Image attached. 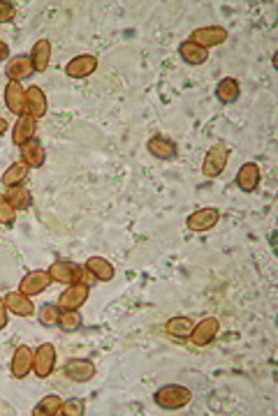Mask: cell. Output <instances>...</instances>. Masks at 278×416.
Listing matches in <instances>:
<instances>
[{
  "label": "cell",
  "mask_w": 278,
  "mask_h": 416,
  "mask_svg": "<svg viewBox=\"0 0 278 416\" xmlns=\"http://www.w3.org/2000/svg\"><path fill=\"white\" fill-rule=\"evenodd\" d=\"M51 282H58V285H77V282H82L84 278V266L74 262H54L51 266L47 269Z\"/></svg>",
  "instance_id": "cell-4"
},
{
  "label": "cell",
  "mask_w": 278,
  "mask_h": 416,
  "mask_svg": "<svg viewBox=\"0 0 278 416\" xmlns=\"http://www.w3.org/2000/svg\"><path fill=\"white\" fill-rule=\"evenodd\" d=\"M60 313H63V310H60L56 303H45L38 310V322L42 326H47V329H54V326H58Z\"/></svg>",
  "instance_id": "cell-29"
},
{
  "label": "cell",
  "mask_w": 278,
  "mask_h": 416,
  "mask_svg": "<svg viewBox=\"0 0 278 416\" xmlns=\"http://www.w3.org/2000/svg\"><path fill=\"white\" fill-rule=\"evenodd\" d=\"M193 326H195V320L179 315V317H172V320L165 324V331H167V335H172V338L186 340L190 335V331H193Z\"/></svg>",
  "instance_id": "cell-23"
},
{
  "label": "cell",
  "mask_w": 278,
  "mask_h": 416,
  "mask_svg": "<svg viewBox=\"0 0 278 416\" xmlns=\"http://www.w3.org/2000/svg\"><path fill=\"white\" fill-rule=\"evenodd\" d=\"M0 60H10V47L3 40H0Z\"/></svg>",
  "instance_id": "cell-35"
},
{
  "label": "cell",
  "mask_w": 278,
  "mask_h": 416,
  "mask_svg": "<svg viewBox=\"0 0 278 416\" xmlns=\"http://www.w3.org/2000/svg\"><path fill=\"white\" fill-rule=\"evenodd\" d=\"M89 291L91 287L89 285H84V282H77V285H67L63 294L58 296L56 300V305L63 310H79L86 300H89Z\"/></svg>",
  "instance_id": "cell-8"
},
{
  "label": "cell",
  "mask_w": 278,
  "mask_h": 416,
  "mask_svg": "<svg viewBox=\"0 0 278 416\" xmlns=\"http://www.w3.org/2000/svg\"><path fill=\"white\" fill-rule=\"evenodd\" d=\"M7 322H10V310L5 305V296H0V331L7 329Z\"/></svg>",
  "instance_id": "cell-34"
},
{
  "label": "cell",
  "mask_w": 278,
  "mask_h": 416,
  "mask_svg": "<svg viewBox=\"0 0 278 416\" xmlns=\"http://www.w3.org/2000/svg\"><path fill=\"white\" fill-rule=\"evenodd\" d=\"M86 414V405L82 398H67V400L60 403L58 416H84Z\"/></svg>",
  "instance_id": "cell-31"
},
{
  "label": "cell",
  "mask_w": 278,
  "mask_h": 416,
  "mask_svg": "<svg viewBox=\"0 0 278 416\" xmlns=\"http://www.w3.org/2000/svg\"><path fill=\"white\" fill-rule=\"evenodd\" d=\"M5 74L10 81H23V79H30L35 74V67L30 63V56H26V54H19V56H14L7 60V65H5Z\"/></svg>",
  "instance_id": "cell-15"
},
{
  "label": "cell",
  "mask_w": 278,
  "mask_h": 416,
  "mask_svg": "<svg viewBox=\"0 0 278 416\" xmlns=\"http://www.w3.org/2000/svg\"><path fill=\"white\" fill-rule=\"evenodd\" d=\"M5 107L16 118L26 113V88L19 81H7L5 86Z\"/></svg>",
  "instance_id": "cell-11"
},
{
  "label": "cell",
  "mask_w": 278,
  "mask_h": 416,
  "mask_svg": "<svg viewBox=\"0 0 278 416\" xmlns=\"http://www.w3.org/2000/svg\"><path fill=\"white\" fill-rule=\"evenodd\" d=\"M146 148H149V153L153 157H158V160H174L177 157V144L169 139V137H165V135H155L149 139V144H146Z\"/></svg>",
  "instance_id": "cell-18"
},
{
  "label": "cell",
  "mask_w": 278,
  "mask_h": 416,
  "mask_svg": "<svg viewBox=\"0 0 278 416\" xmlns=\"http://www.w3.org/2000/svg\"><path fill=\"white\" fill-rule=\"evenodd\" d=\"M16 16V7L12 3H0V23H10Z\"/></svg>",
  "instance_id": "cell-33"
},
{
  "label": "cell",
  "mask_w": 278,
  "mask_h": 416,
  "mask_svg": "<svg viewBox=\"0 0 278 416\" xmlns=\"http://www.w3.org/2000/svg\"><path fill=\"white\" fill-rule=\"evenodd\" d=\"M82 315H79V310H65V313H60V320H58V326L63 331L67 333H72V331H79L82 329Z\"/></svg>",
  "instance_id": "cell-30"
},
{
  "label": "cell",
  "mask_w": 278,
  "mask_h": 416,
  "mask_svg": "<svg viewBox=\"0 0 278 416\" xmlns=\"http://www.w3.org/2000/svg\"><path fill=\"white\" fill-rule=\"evenodd\" d=\"M239 93H241V86L234 77L223 79V81L216 86V97H218L223 104H232L239 97Z\"/></svg>",
  "instance_id": "cell-27"
},
{
  "label": "cell",
  "mask_w": 278,
  "mask_h": 416,
  "mask_svg": "<svg viewBox=\"0 0 278 416\" xmlns=\"http://www.w3.org/2000/svg\"><path fill=\"white\" fill-rule=\"evenodd\" d=\"M63 373L72 382L84 384V382H91L98 370H95V363L91 359H70L63 366Z\"/></svg>",
  "instance_id": "cell-9"
},
{
  "label": "cell",
  "mask_w": 278,
  "mask_h": 416,
  "mask_svg": "<svg viewBox=\"0 0 278 416\" xmlns=\"http://www.w3.org/2000/svg\"><path fill=\"white\" fill-rule=\"evenodd\" d=\"M28 172L30 169L23 162H12L3 174V188H19L28 179Z\"/></svg>",
  "instance_id": "cell-26"
},
{
  "label": "cell",
  "mask_w": 278,
  "mask_h": 416,
  "mask_svg": "<svg viewBox=\"0 0 278 416\" xmlns=\"http://www.w3.org/2000/svg\"><path fill=\"white\" fill-rule=\"evenodd\" d=\"M228 160H230V148L228 144H213L211 148L206 150L204 155V162H202V174L206 179H218V176L225 172V167H228Z\"/></svg>",
  "instance_id": "cell-2"
},
{
  "label": "cell",
  "mask_w": 278,
  "mask_h": 416,
  "mask_svg": "<svg viewBox=\"0 0 278 416\" xmlns=\"http://www.w3.org/2000/svg\"><path fill=\"white\" fill-rule=\"evenodd\" d=\"M155 405L162 410H184L193 403V391L181 384H165L155 391Z\"/></svg>",
  "instance_id": "cell-1"
},
{
  "label": "cell",
  "mask_w": 278,
  "mask_h": 416,
  "mask_svg": "<svg viewBox=\"0 0 278 416\" xmlns=\"http://www.w3.org/2000/svg\"><path fill=\"white\" fill-rule=\"evenodd\" d=\"M7 128H10V125H7V120H5L3 116H0V137L5 135V132H7Z\"/></svg>",
  "instance_id": "cell-36"
},
{
  "label": "cell",
  "mask_w": 278,
  "mask_h": 416,
  "mask_svg": "<svg viewBox=\"0 0 278 416\" xmlns=\"http://www.w3.org/2000/svg\"><path fill=\"white\" fill-rule=\"evenodd\" d=\"M35 132H38V123H35V118L28 116V113H23V116L16 118V125L12 132V144L21 148L23 144H28V141L38 139Z\"/></svg>",
  "instance_id": "cell-17"
},
{
  "label": "cell",
  "mask_w": 278,
  "mask_h": 416,
  "mask_svg": "<svg viewBox=\"0 0 278 416\" xmlns=\"http://www.w3.org/2000/svg\"><path fill=\"white\" fill-rule=\"evenodd\" d=\"M56 347L51 342L40 344L38 349L33 352V373L40 379H47L54 375L56 370Z\"/></svg>",
  "instance_id": "cell-3"
},
{
  "label": "cell",
  "mask_w": 278,
  "mask_h": 416,
  "mask_svg": "<svg viewBox=\"0 0 278 416\" xmlns=\"http://www.w3.org/2000/svg\"><path fill=\"white\" fill-rule=\"evenodd\" d=\"M179 56H181V60H186L188 65H202L204 60L208 58V51L202 49V47H197L195 42L186 40V42L179 44Z\"/></svg>",
  "instance_id": "cell-24"
},
{
  "label": "cell",
  "mask_w": 278,
  "mask_h": 416,
  "mask_svg": "<svg viewBox=\"0 0 278 416\" xmlns=\"http://www.w3.org/2000/svg\"><path fill=\"white\" fill-rule=\"evenodd\" d=\"M47 109H49V102H47L45 91H42L40 86H28V88H26V113L38 120V118L45 116Z\"/></svg>",
  "instance_id": "cell-13"
},
{
  "label": "cell",
  "mask_w": 278,
  "mask_h": 416,
  "mask_svg": "<svg viewBox=\"0 0 278 416\" xmlns=\"http://www.w3.org/2000/svg\"><path fill=\"white\" fill-rule=\"evenodd\" d=\"M5 305L12 315L23 317V320H28V317L35 315V303L30 300V296L23 294V291H10V294H5Z\"/></svg>",
  "instance_id": "cell-16"
},
{
  "label": "cell",
  "mask_w": 278,
  "mask_h": 416,
  "mask_svg": "<svg viewBox=\"0 0 278 416\" xmlns=\"http://www.w3.org/2000/svg\"><path fill=\"white\" fill-rule=\"evenodd\" d=\"M16 223V210L10 206V201L5 199V194H0V225L12 229Z\"/></svg>",
  "instance_id": "cell-32"
},
{
  "label": "cell",
  "mask_w": 278,
  "mask_h": 416,
  "mask_svg": "<svg viewBox=\"0 0 278 416\" xmlns=\"http://www.w3.org/2000/svg\"><path fill=\"white\" fill-rule=\"evenodd\" d=\"M45 160H47L45 146H42L38 139H33L28 144L21 146V162L28 167V169H40V167L45 164Z\"/></svg>",
  "instance_id": "cell-20"
},
{
  "label": "cell",
  "mask_w": 278,
  "mask_h": 416,
  "mask_svg": "<svg viewBox=\"0 0 278 416\" xmlns=\"http://www.w3.org/2000/svg\"><path fill=\"white\" fill-rule=\"evenodd\" d=\"M95 69H98V58L91 54H82V56H74L65 65V74L70 79H86V77H91Z\"/></svg>",
  "instance_id": "cell-14"
},
{
  "label": "cell",
  "mask_w": 278,
  "mask_h": 416,
  "mask_svg": "<svg viewBox=\"0 0 278 416\" xmlns=\"http://www.w3.org/2000/svg\"><path fill=\"white\" fill-rule=\"evenodd\" d=\"M5 199L10 201V206L14 210H30L33 208V194H30V190H26L23 185H19V188H7Z\"/></svg>",
  "instance_id": "cell-25"
},
{
  "label": "cell",
  "mask_w": 278,
  "mask_h": 416,
  "mask_svg": "<svg viewBox=\"0 0 278 416\" xmlns=\"http://www.w3.org/2000/svg\"><path fill=\"white\" fill-rule=\"evenodd\" d=\"M54 285L49 278V273L47 271H30V273H26V276L21 278L19 282V291H23L26 296H38V294H45V291Z\"/></svg>",
  "instance_id": "cell-10"
},
{
  "label": "cell",
  "mask_w": 278,
  "mask_h": 416,
  "mask_svg": "<svg viewBox=\"0 0 278 416\" xmlns=\"http://www.w3.org/2000/svg\"><path fill=\"white\" fill-rule=\"evenodd\" d=\"M188 40L208 51L211 47H218V44L228 42V30H225L223 26H202V28H195L190 33Z\"/></svg>",
  "instance_id": "cell-6"
},
{
  "label": "cell",
  "mask_w": 278,
  "mask_h": 416,
  "mask_svg": "<svg viewBox=\"0 0 278 416\" xmlns=\"http://www.w3.org/2000/svg\"><path fill=\"white\" fill-rule=\"evenodd\" d=\"M221 220V210L213 208V206H206V208H197L195 213H190L186 218V227L190 232L195 234H202V232H208V229H213L218 225Z\"/></svg>",
  "instance_id": "cell-7"
},
{
  "label": "cell",
  "mask_w": 278,
  "mask_h": 416,
  "mask_svg": "<svg viewBox=\"0 0 278 416\" xmlns=\"http://www.w3.org/2000/svg\"><path fill=\"white\" fill-rule=\"evenodd\" d=\"M84 269L89 273H93V278L98 282H109L111 278L116 276L114 264H111L109 259H104V257H91V259L84 264Z\"/></svg>",
  "instance_id": "cell-21"
},
{
  "label": "cell",
  "mask_w": 278,
  "mask_h": 416,
  "mask_svg": "<svg viewBox=\"0 0 278 416\" xmlns=\"http://www.w3.org/2000/svg\"><path fill=\"white\" fill-rule=\"evenodd\" d=\"M60 403H63V400H60L56 393L45 395L38 405L33 407V416H58Z\"/></svg>",
  "instance_id": "cell-28"
},
{
  "label": "cell",
  "mask_w": 278,
  "mask_h": 416,
  "mask_svg": "<svg viewBox=\"0 0 278 416\" xmlns=\"http://www.w3.org/2000/svg\"><path fill=\"white\" fill-rule=\"evenodd\" d=\"M30 63L35 67V72H47L51 63V42L49 40H38L30 49Z\"/></svg>",
  "instance_id": "cell-22"
},
{
  "label": "cell",
  "mask_w": 278,
  "mask_h": 416,
  "mask_svg": "<svg viewBox=\"0 0 278 416\" xmlns=\"http://www.w3.org/2000/svg\"><path fill=\"white\" fill-rule=\"evenodd\" d=\"M10 373L14 379H23L33 373V349L28 344H19L10 363Z\"/></svg>",
  "instance_id": "cell-12"
},
{
  "label": "cell",
  "mask_w": 278,
  "mask_h": 416,
  "mask_svg": "<svg viewBox=\"0 0 278 416\" xmlns=\"http://www.w3.org/2000/svg\"><path fill=\"white\" fill-rule=\"evenodd\" d=\"M260 179H262V174H260V167L255 162L241 164V169L237 172V185L241 192H255Z\"/></svg>",
  "instance_id": "cell-19"
},
{
  "label": "cell",
  "mask_w": 278,
  "mask_h": 416,
  "mask_svg": "<svg viewBox=\"0 0 278 416\" xmlns=\"http://www.w3.org/2000/svg\"><path fill=\"white\" fill-rule=\"evenodd\" d=\"M218 331H221L218 317H204L202 322H195L188 338L195 347H206V344H211L216 338H218Z\"/></svg>",
  "instance_id": "cell-5"
}]
</instances>
